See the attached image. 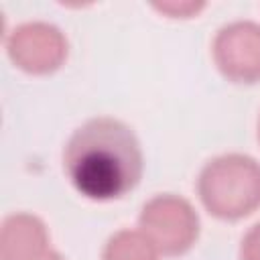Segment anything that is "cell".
Wrapping results in <instances>:
<instances>
[{
    "label": "cell",
    "instance_id": "1",
    "mask_svg": "<svg viewBox=\"0 0 260 260\" xmlns=\"http://www.w3.org/2000/svg\"><path fill=\"white\" fill-rule=\"evenodd\" d=\"M63 169L83 197L112 201L128 195L140 183L144 156L128 124L98 116L81 124L67 140Z\"/></svg>",
    "mask_w": 260,
    "mask_h": 260
},
{
    "label": "cell",
    "instance_id": "2",
    "mask_svg": "<svg viewBox=\"0 0 260 260\" xmlns=\"http://www.w3.org/2000/svg\"><path fill=\"white\" fill-rule=\"evenodd\" d=\"M197 191L217 219H242L260 207V162L248 154H221L201 169Z\"/></svg>",
    "mask_w": 260,
    "mask_h": 260
},
{
    "label": "cell",
    "instance_id": "3",
    "mask_svg": "<svg viewBox=\"0 0 260 260\" xmlns=\"http://www.w3.org/2000/svg\"><path fill=\"white\" fill-rule=\"evenodd\" d=\"M140 230L156 252L185 254L199 236V217L183 197L165 193L152 197L140 213Z\"/></svg>",
    "mask_w": 260,
    "mask_h": 260
},
{
    "label": "cell",
    "instance_id": "4",
    "mask_svg": "<svg viewBox=\"0 0 260 260\" xmlns=\"http://www.w3.org/2000/svg\"><path fill=\"white\" fill-rule=\"evenodd\" d=\"M10 61L32 75H47L61 67L67 57V41L63 32L49 22H24L6 39Z\"/></svg>",
    "mask_w": 260,
    "mask_h": 260
},
{
    "label": "cell",
    "instance_id": "5",
    "mask_svg": "<svg viewBox=\"0 0 260 260\" xmlns=\"http://www.w3.org/2000/svg\"><path fill=\"white\" fill-rule=\"evenodd\" d=\"M217 69L234 83L260 81V24L238 20L219 28L213 41Z\"/></svg>",
    "mask_w": 260,
    "mask_h": 260
},
{
    "label": "cell",
    "instance_id": "6",
    "mask_svg": "<svg viewBox=\"0 0 260 260\" xmlns=\"http://www.w3.org/2000/svg\"><path fill=\"white\" fill-rule=\"evenodd\" d=\"M0 260H63L49 248L45 223L30 213H12L2 223Z\"/></svg>",
    "mask_w": 260,
    "mask_h": 260
},
{
    "label": "cell",
    "instance_id": "7",
    "mask_svg": "<svg viewBox=\"0 0 260 260\" xmlns=\"http://www.w3.org/2000/svg\"><path fill=\"white\" fill-rule=\"evenodd\" d=\"M104 260H156V250L144 234L122 230L108 240Z\"/></svg>",
    "mask_w": 260,
    "mask_h": 260
},
{
    "label": "cell",
    "instance_id": "8",
    "mask_svg": "<svg viewBox=\"0 0 260 260\" xmlns=\"http://www.w3.org/2000/svg\"><path fill=\"white\" fill-rule=\"evenodd\" d=\"M240 258L242 260H260V221L254 223L242 238Z\"/></svg>",
    "mask_w": 260,
    "mask_h": 260
},
{
    "label": "cell",
    "instance_id": "9",
    "mask_svg": "<svg viewBox=\"0 0 260 260\" xmlns=\"http://www.w3.org/2000/svg\"><path fill=\"white\" fill-rule=\"evenodd\" d=\"M203 6H205V4H193V2H183V4H175V2L154 4L156 10H160V12L169 14V16H173V18H177V16H181V18H189L191 14H197Z\"/></svg>",
    "mask_w": 260,
    "mask_h": 260
},
{
    "label": "cell",
    "instance_id": "10",
    "mask_svg": "<svg viewBox=\"0 0 260 260\" xmlns=\"http://www.w3.org/2000/svg\"><path fill=\"white\" fill-rule=\"evenodd\" d=\"M258 138H260V124H258Z\"/></svg>",
    "mask_w": 260,
    "mask_h": 260
}]
</instances>
